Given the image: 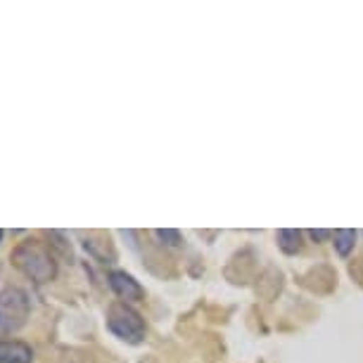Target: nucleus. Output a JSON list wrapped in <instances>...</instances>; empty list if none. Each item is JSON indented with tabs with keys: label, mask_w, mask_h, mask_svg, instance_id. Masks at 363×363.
<instances>
[{
	"label": "nucleus",
	"mask_w": 363,
	"mask_h": 363,
	"mask_svg": "<svg viewBox=\"0 0 363 363\" xmlns=\"http://www.w3.org/2000/svg\"><path fill=\"white\" fill-rule=\"evenodd\" d=\"M107 283H109V287H112V292L116 294V297H119L121 301H126V304L145 299V290H143V285L126 271H109Z\"/></svg>",
	"instance_id": "nucleus-4"
},
{
	"label": "nucleus",
	"mask_w": 363,
	"mask_h": 363,
	"mask_svg": "<svg viewBox=\"0 0 363 363\" xmlns=\"http://www.w3.org/2000/svg\"><path fill=\"white\" fill-rule=\"evenodd\" d=\"M276 240L283 255H297V252H301V245H304V233L297 228H283L276 233Z\"/></svg>",
	"instance_id": "nucleus-6"
},
{
	"label": "nucleus",
	"mask_w": 363,
	"mask_h": 363,
	"mask_svg": "<svg viewBox=\"0 0 363 363\" xmlns=\"http://www.w3.org/2000/svg\"><path fill=\"white\" fill-rule=\"evenodd\" d=\"M33 349L22 340H0V363H31Z\"/></svg>",
	"instance_id": "nucleus-5"
},
{
	"label": "nucleus",
	"mask_w": 363,
	"mask_h": 363,
	"mask_svg": "<svg viewBox=\"0 0 363 363\" xmlns=\"http://www.w3.org/2000/svg\"><path fill=\"white\" fill-rule=\"evenodd\" d=\"M306 235H309L311 240H313V242H325V240L328 238H330L333 235V233L330 230H325V228H311V230H306Z\"/></svg>",
	"instance_id": "nucleus-9"
},
{
	"label": "nucleus",
	"mask_w": 363,
	"mask_h": 363,
	"mask_svg": "<svg viewBox=\"0 0 363 363\" xmlns=\"http://www.w3.org/2000/svg\"><path fill=\"white\" fill-rule=\"evenodd\" d=\"M31 313V299L22 287H3L0 290V335L22 330Z\"/></svg>",
	"instance_id": "nucleus-3"
},
{
	"label": "nucleus",
	"mask_w": 363,
	"mask_h": 363,
	"mask_svg": "<svg viewBox=\"0 0 363 363\" xmlns=\"http://www.w3.org/2000/svg\"><path fill=\"white\" fill-rule=\"evenodd\" d=\"M155 235L162 245H167V247H181V242H183L181 233L176 228H157Z\"/></svg>",
	"instance_id": "nucleus-8"
},
{
	"label": "nucleus",
	"mask_w": 363,
	"mask_h": 363,
	"mask_svg": "<svg viewBox=\"0 0 363 363\" xmlns=\"http://www.w3.org/2000/svg\"><path fill=\"white\" fill-rule=\"evenodd\" d=\"M107 330L114 335L116 340L126 342V345L138 347L145 342V318L133 309L126 301H114L107 309Z\"/></svg>",
	"instance_id": "nucleus-2"
},
{
	"label": "nucleus",
	"mask_w": 363,
	"mask_h": 363,
	"mask_svg": "<svg viewBox=\"0 0 363 363\" xmlns=\"http://www.w3.org/2000/svg\"><path fill=\"white\" fill-rule=\"evenodd\" d=\"M12 264L19 269L26 278L33 283H50L57 276V262H55L50 247L45 242H40L36 238L22 240L15 250H12Z\"/></svg>",
	"instance_id": "nucleus-1"
},
{
	"label": "nucleus",
	"mask_w": 363,
	"mask_h": 363,
	"mask_svg": "<svg viewBox=\"0 0 363 363\" xmlns=\"http://www.w3.org/2000/svg\"><path fill=\"white\" fill-rule=\"evenodd\" d=\"M0 240H3V230H0Z\"/></svg>",
	"instance_id": "nucleus-10"
},
{
	"label": "nucleus",
	"mask_w": 363,
	"mask_h": 363,
	"mask_svg": "<svg viewBox=\"0 0 363 363\" xmlns=\"http://www.w3.org/2000/svg\"><path fill=\"white\" fill-rule=\"evenodd\" d=\"M356 238H359V233L352 230V228L335 230L333 233V247H335V252H337L342 259H347L354 252V247H356Z\"/></svg>",
	"instance_id": "nucleus-7"
}]
</instances>
